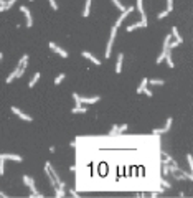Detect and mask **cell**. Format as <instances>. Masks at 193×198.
I'll list each match as a JSON object with an SVG mask.
<instances>
[{"label": "cell", "mask_w": 193, "mask_h": 198, "mask_svg": "<svg viewBox=\"0 0 193 198\" xmlns=\"http://www.w3.org/2000/svg\"><path fill=\"white\" fill-rule=\"evenodd\" d=\"M22 180H23V183L30 188V192H31V195L33 196H38V198H43V193H40L36 190V187H35V182H33V178L31 177H28V175H23L22 177Z\"/></svg>", "instance_id": "obj_1"}, {"label": "cell", "mask_w": 193, "mask_h": 198, "mask_svg": "<svg viewBox=\"0 0 193 198\" xmlns=\"http://www.w3.org/2000/svg\"><path fill=\"white\" fill-rule=\"evenodd\" d=\"M115 35H117V28H115V27H112V30H111V37H109V41H107V46H106V53H104V56H106V58H111V53H112V45H114Z\"/></svg>", "instance_id": "obj_2"}, {"label": "cell", "mask_w": 193, "mask_h": 198, "mask_svg": "<svg viewBox=\"0 0 193 198\" xmlns=\"http://www.w3.org/2000/svg\"><path fill=\"white\" fill-rule=\"evenodd\" d=\"M134 10H135V7H132V5H131V7H125V10H122V13L119 15V18L115 20V25H114V27H115V28H119V27H121V23L125 20V17H127L129 13H132Z\"/></svg>", "instance_id": "obj_3"}, {"label": "cell", "mask_w": 193, "mask_h": 198, "mask_svg": "<svg viewBox=\"0 0 193 198\" xmlns=\"http://www.w3.org/2000/svg\"><path fill=\"white\" fill-rule=\"evenodd\" d=\"M172 124H173V119L168 117V119H167V122H165V126H163L162 129H153V130H152V134H153V136H162V134H165V132H168V130H170Z\"/></svg>", "instance_id": "obj_4"}, {"label": "cell", "mask_w": 193, "mask_h": 198, "mask_svg": "<svg viewBox=\"0 0 193 198\" xmlns=\"http://www.w3.org/2000/svg\"><path fill=\"white\" fill-rule=\"evenodd\" d=\"M20 12L25 15V18H27V28H31V25H33V17H31V12H30V8H28L27 5H22L20 7Z\"/></svg>", "instance_id": "obj_5"}, {"label": "cell", "mask_w": 193, "mask_h": 198, "mask_svg": "<svg viewBox=\"0 0 193 198\" xmlns=\"http://www.w3.org/2000/svg\"><path fill=\"white\" fill-rule=\"evenodd\" d=\"M48 46H50V50H53V51H55L58 56H61V58H68V56H69L68 51H65L63 48H59L56 43H53V41H50V43H48Z\"/></svg>", "instance_id": "obj_6"}, {"label": "cell", "mask_w": 193, "mask_h": 198, "mask_svg": "<svg viewBox=\"0 0 193 198\" xmlns=\"http://www.w3.org/2000/svg\"><path fill=\"white\" fill-rule=\"evenodd\" d=\"M10 109H12V112H13V114H15V116H18L20 119H23V121H27V122H31V121H33V117H31V116H28V114H25L23 111H20V109L17 107V106H12Z\"/></svg>", "instance_id": "obj_7"}, {"label": "cell", "mask_w": 193, "mask_h": 198, "mask_svg": "<svg viewBox=\"0 0 193 198\" xmlns=\"http://www.w3.org/2000/svg\"><path fill=\"white\" fill-rule=\"evenodd\" d=\"M135 8H137L139 13L142 15V23L147 27V15H145V10H144V0H137V3H135Z\"/></svg>", "instance_id": "obj_8"}, {"label": "cell", "mask_w": 193, "mask_h": 198, "mask_svg": "<svg viewBox=\"0 0 193 198\" xmlns=\"http://www.w3.org/2000/svg\"><path fill=\"white\" fill-rule=\"evenodd\" d=\"M0 158H3V160H13V162H18V164L23 162V158L17 154H0Z\"/></svg>", "instance_id": "obj_9"}, {"label": "cell", "mask_w": 193, "mask_h": 198, "mask_svg": "<svg viewBox=\"0 0 193 198\" xmlns=\"http://www.w3.org/2000/svg\"><path fill=\"white\" fill-rule=\"evenodd\" d=\"M81 55H83V58L89 59V61H91V63H94V65H96V66H99V65H101V61H99V59H97L96 56L93 55V53H89V51H83Z\"/></svg>", "instance_id": "obj_10"}, {"label": "cell", "mask_w": 193, "mask_h": 198, "mask_svg": "<svg viewBox=\"0 0 193 198\" xmlns=\"http://www.w3.org/2000/svg\"><path fill=\"white\" fill-rule=\"evenodd\" d=\"M81 104H96L99 101V96H91V97H79Z\"/></svg>", "instance_id": "obj_11"}, {"label": "cell", "mask_w": 193, "mask_h": 198, "mask_svg": "<svg viewBox=\"0 0 193 198\" xmlns=\"http://www.w3.org/2000/svg\"><path fill=\"white\" fill-rule=\"evenodd\" d=\"M122 61H124V53H119L117 55V63H115V73H121L122 71Z\"/></svg>", "instance_id": "obj_12"}, {"label": "cell", "mask_w": 193, "mask_h": 198, "mask_svg": "<svg viewBox=\"0 0 193 198\" xmlns=\"http://www.w3.org/2000/svg\"><path fill=\"white\" fill-rule=\"evenodd\" d=\"M17 78H18V66H17V68H15L12 73L8 74V78L5 79V83H7V84H10V83H13V81H15Z\"/></svg>", "instance_id": "obj_13"}, {"label": "cell", "mask_w": 193, "mask_h": 198, "mask_svg": "<svg viewBox=\"0 0 193 198\" xmlns=\"http://www.w3.org/2000/svg\"><path fill=\"white\" fill-rule=\"evenodd\" d=\"M167 61V66L168 68H175V63H173V59H172V53H170V50H167V53H165V58H163Z\"/></svg>", "instance_id": "obj_14"}, {"label": "cell", "mask_w": 193, "mask_h": 198, "mask_svg": "<svg viewBox=\"0 0 193 198\" xmlns=\"http://www.w3.org/2000/svg\"><path fill=\"white\" fill-rule=\"evenodd\" d=\"M172 37H175V40L178 41V43H183V38L180 37V33H178V28L177 27H172Z\"/></svg>", "instance_id": "obj_15"}, {"label": "cell", "mask_w": 193, "mask_h": 198, "mask_svg": "<svg viewBox=\"0 0 193 198\" xmlns=\"http://www.w3.org/2000/svg\"><path fill=\"white\" fill-rule=\"evenodd\" d=\"M137 28H145V25H144L142 22L132 23V25H129V27H125V30H127V31H134V30H137Z\"/></svg>", "instance_id": "obj_16"}, {"label": "cell", "mask_w": 193, "mask_h": 198, "mask_svg": "<svg viewBox=\"0 0 193 198\" xmlns=\"http://www.w3.org/2000/svg\"><path fill=\"white\" fill-rule=\"evenodd\" d=\"M40 76H41V74L38 73V71L35 73V74H33V78H31V79H30V83H28V88H33L35 84H36L38 81H40Z\"/></svg>", "instance_id": "obj_17"}, {"label": "cell", "mask_w": 193, "mask_h": 198, "mask_svg": "<svg viewBox=\"0 0 193 198\" xmlns=\"http://www.w3.org/2000/svg\"><path fill=\"white\" fill-rule=\"evenodd\" d=\"M73 114H84V112H87V107H84V106H76V107L71 109Z\"/></svg>", "instance_id": "obj_18"}, {"label": "cell", "mask_w": 193, "mask_h": 198, "mask_svg": "<svg viewBox=\"0 0 193 198\" xmlns=\"http://www.w3.org/2000/svg\"><path fill=\"white\" fill-rule=\"evenodd\" d=\"M147 84H150V86H163V84H165V79H149Z\"/></svg>", "instance_id": "obj_19"}, {"label": "cell", "mask_w": 193, "mask_h": 198, "mask_svg": "<svg viewBox=\"0 0 193 198\" xmlns=\"http://www.w3.org/2000/svg\"><path fill=\"white\" fill-rule=\"evenodd\" d=\"M65 79H66V74H65V73H59L58 76L55 78V84H56V86H58V84H61V83H63V81H65Z\"/></svg>", "instance_id": "obj_20"}, {"label": "cell", "mask_w": 193, "mask_h": 198, "mask_svg": "<svg viewBox=\"0 0 193 198\" xmlns=\"http://www.w3.org/2000/svg\"><path fill=\"white\" fill-rule=\"evenodd\" d=\"M55 193H56V198H65V188L55 187Z\"/></svg>", "instance_id": "obj_21"}, {"label": "cell", "mask_w": 193, "mask_h": 198, "mask_svg": "<svg viewBox=\"0 0 193 198\" xmlns=\"http://www.w3.org/2000/svg\"><path fill=\"white\" fill-rule=\"evenodd\" d=\"M28 59H30V56H28V55H23V58L20 59L18 66H22V68H27V65H28Z\"/></svg>", "instance_id": "obj_22"}, {"label": "cell", "mask_w": 193, "mask_h": 198, "mask_svg": "<svg viewBox=\"0 0 193 198\" xmlns=\"http://www.w3.org/2000/svg\"><path fill=\"white\" fill-rule=\"evenodd\" d=\"M147 81H149L147 78H144V79H142V83H140V86L137 88V93H139V94H142V89L147 86Z\"/></svg>", "instance_id": "obj_23"}, {"label": "cell", "mask_w": 193, "mask_h": 198, "mask_svg": "<svg viewBox=\"0 0 193 198\" xmlns=\"http://www.w3.org/2000/svg\"><path fill=\"white\" fill-rule=\"evenodd\" d=\"M117 129H119V126H117V124H114V126L111 127V130H109V137L117 136Z\"/></svg>", "instance_id": "obj_24"}, {"label": "cell", "mask_w": 193, "mask_h": 198, "mask_svg": "<svg viewBox=\"0 0 193 198\" xmlns=\"http://www.w3.org/2000/svg\"><path fill=\"white\" fill-rule=\"evenodd\" d=\"M159 182H160V185H162L163 188H172V183H170V182H167V180H163V178H159Z\"/></svg>", "instance_id": "obj_25"}, {"label": "cell", "mask_w": 193, "mask_h": 198, "mask_svg": "<svg viewBox=\"0 0 193 198\" xmlns=\"http://www.w3.org/2000/svg\"><path fill=\"white\" fill-rule=\"evenodd\" d=\"M165 53H167V50H162V53H160V55H159V58H157V65H160V63H162L163 61V58H165Z\"/></svg>", "instance_id": "obj_26"}, {"label": "cell", "mask_w": 193, "mask_h": 198, "mask_svg": "<svg viewBox=\"0 0 193 198\" xmlns=\"http://www.w3.org/2000/svg\"><path fill=\"white\" fill-rule=\"evenodd\" d=\"M112 3H114V5H115V8H117V10H121V12H122V10H125V7L122 5V3L119 2V0H112Z\"/></svg>", "instance_id": "obj_27"}, {"label": "cell", "mask_w": 193, "mask_h": 198, "mask_svg": "<svg viewBox=\"0 0 193 198\" xmlns=\"http://www.w3.org/2000/svg\"><path fill=\"white\" fill-rule=\"evenodd\" d=\"M187 162H188V167H190V172L193 170V158H191V154H187Z\"/></svg>", "instance_id": "obj_28"}, {"label": "cell", "mask_w": 193, "mask_h": 198, "mask_svg": "<svg viewBox=\"0 0 193 198\" xmlns=\"http://www.w3.org/2000/svg\"><path fill=\"white\" fill-rule=\"evenodd\" d=\"M173 10V0H167V12L170 13Z\"/></svg>", "instance_id": "obj_29"}, {"label": "cell", "mask_w": 193, "mask_h": 198, "mask_svg": "<svg viewBox=\"0 0 193 198\" xmlns=\"http://www.w3.org/2000/svg\"><path fill=\"white\" fill-rule=\"evenodd\" d=\"M165 17H168V12H167V10H163V12H160V13H157V18H159V20H162V18H165Z\"/></svg>", "instance_id": "obj_30"}, {"label": "cell", "mask_w": 193, "mask_h": 198, "mask_svg": "<svg viewBox=\"0 0 193 198\" xmlns=\"http://www.w3.org/2000/svg\"><path fill=\"white\" fill-rule=\"evenodd\" d=\"M129 129V126L127 124H122V126H119V129H117V134H122L124 130H127Z\"/></svg>", "instance_id": "obj_31"}, {"label": "cell", "mask_w": 193, "mask_h": 198, "mask_svg": "<svg viewBox=\"0 0 193 198\" xmlns=\"http://www.w3.org/2000/svg\"><path fill=\"white\" fill-rule=\"evenodd\" d=\"M15 3H17V0H7V3H5L7 10H8V8H12V7L15 5Z\"/></svg>", "instance_id": "obj_32"}, {"label": "cell", "mask_w": 193, "mask_h": 198, "mask_svg": "<svg viewBox=\"0 0 193 198\" xmlns=\"http://www.w3.org/2000/svg\"><path fill=\"white\" fill-rule=\"evenodd\" d=\"M142 93H144V94H147V96H149V97H152V96H153V93H152V91H150V89H149V88H147V86H145V88H144V89H142Z\"/></svg>", "instance_id": "obj_33"}, {"label": "cell", "mask_w": 193, "mask_h": 198, "mask_svg": "<svg viewBox=\"0 0 193 198\" xmlns=\"http://www.w3.org/2000/svg\"><path fill=\"white\" fill-rule=\"evenodd\" d=\"M178 45H180V43H178L177 40H175V41H170V43H168V50H173V48H177Z\"/></svg>", "instance_id": "obj_34"}, {"label": "cell", "mask_w": 193, "mask_h": 198, "mask_svg": "<svg viewBox=\"0 0 193 198\" xmlns=\"http://www.w3.org/2000/svg\"><path fill=\"white\" fill-rule=\"evenodd\" d=\"M3 170H5V160L0 158V175H3Z\"/></svg>", "instance_id": "obj_35"}, {"label": "cell", "mask_w": 193, "mask_h": 198, "mask_svg": "<svg viewBox=\"0 0 193 198\" xmlns=\"http://www.w3.org/2000/svg\"><path fill=\"white\" fill-rule=\"evenodd\" d=\"M48 2H50V7L53 10H58V3H56V0H48Z\"/></svg>", "instance_id": "obj_36"}, {"label": "cell", "mask_w": 193, "mask_h": 198, "mask_svg": "<svg viewBox=\"0 0 193 198\" xmlns=\"http://www.w3.org/2000/svg\"><path fill=\"white\" fill-rule=\"evenodd\" d=\"M69 195H71V196H76V198H79V193L76 192V190H69Z\"/></svg>", "instance_id": "obj_37"}, {"label": "cell", "mask_w": 193, "mask_h": 198, "mask_svg": "<svg viewBox=\"0 0 193 198\" xmlns=\"http://www.w3.org/2000/svg\"><path fill=\"white\" fill-rule=\"evenodd\" d=\"M5 10H7V7H5V5H0V13L5 12Z\"/></svg>", "instance_id": "obj_38"}, {"label": "cell", "mask_w": 193, "mask_h": 198, "mask_svg": "<svg viewBox=\"0 0 193 198\" xmlns=\"http://www.w3.org/2000/svg\"><path fill=\"white\" fill-rule=\"evenodd\" d=\"M0 196H2V198H7V195H5L3 192H0Z\"/></svg>", "instance_id": "obj_39"}, {"label": "cell", "mask_w": 193, "mask_h": 198, "mask_svg": "<svg viewBox=\"0 0 193 198\" xmlns=\"http://www.w3.org/2000/svg\"><path fill=\"white\" fill-rule=\"evenodd\" d=\"M7 3V0H0V5H5Z\"/></svg>", "instance_id": "obj_40"}, {"label": "cell", "mask_w": 193, "mask_h": 198, "mask_svg": "<svg viewBox=\"0 0 193 198\" xmlns=\"http://www.w3.org/2000/svg\"><path fill=\"white\" fill-rule=\"evenodd\" d=\"M2 58H3V53H0V61H2Z\"/></svg>", "instance_id": "obj_41"}, {"label": "cell", "mask_w": 193, "mask_h": 198, "mask_svg": "<svg viewBox=\"0 0 193 198\" xmlns=\"http://www.w3.org/2000/svg\"><path fill=\"white\" fill-rule=\"evenodd\" d=\"M30 2H33V0H30Z\"/></svg>", "instance_id": "obj_42"}]
</instances>
